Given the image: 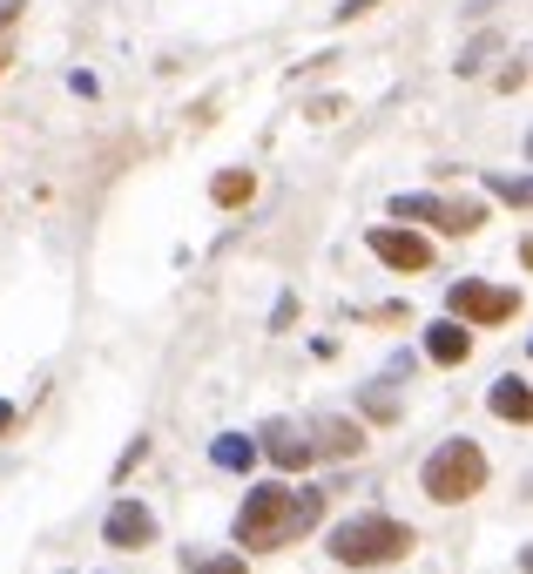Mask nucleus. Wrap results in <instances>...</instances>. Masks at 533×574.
Wrapping results in <instances>:
<instances>
[{"label":"nucleus","instance_id":"17","mask_svg":"<svg viewBox=\"0 0 533 574\" xmlns=\"http://www.w3.org/2000/svg\"><path fill=\"white\" fill-rule=\"evenodd\" d=\"M493 197H507V203L520 210V203H526V183H520V176H493Z\"/></svg>","mask_w":533,"mask_h":574},{"label":"nucleus","instance_id":"14","mask_svg":"<svg viewBox=\"0 0 533 574\" xmlns=\"http://www.w3.org/2000/svg\"><path fill=\"white\" fill-rule=\"evenodd\" d=\"M197 574H244V554H203Z\"/></svg>","mask_w":533,"mask_h":574},{"label":"nucleus","instance_id":"12","mask_svg":"<svg viewBox=\"0 0 533 574\" xmlns=\"http://www.w3.org/2000/svg\"><path fill=\"white\" fill-rule=\"evenodd\" d=\"M318 433H324V453H358V446H365V433L352 426V419H324Z\"/></svg>","mask_w":533,"mask_h":574},{"label":"nucleus","instance_id":"3","mask_svg":"<svg viewBox=\"0 0 533 574\" xmlns=\"http://www.w3.org/2000/svg\"><path fill=\"white\" fill-rule=\"evenodd\" d=\"M486 487V453L473 440H446L433 459H426V493L433 501H473V493Z\"/></svg>","mask_w":533,"mask_h":574},{"label":"nucleus","instance_id":"5","mask_svg":"<svg viewBox=\"0 0 533 574\" xmlns=\"http://www.w3.org/2000/svg\"><path fill=\"white\" fill-rule=\"evenodd\" d=\"M392 210H399V223H433V230H452V237H466V230L486 223L479 203H446V197H399Z\"/></svg>","mask_w":533,"mask_h":574},{"label":"nucleus","instance_id":"1","mask_svg":"<svg viewBox=\"0 0 533 574\" xmlns=\"http://www.w3.org/2000/svg\"><path fill=\"white\" fill-rule=\"evenodd\" d=\"M324 514V493H291V487H257L244 501V520H237V541L244 548H284L291 534L318 527Z\"/></svg>","mask_w":533,"mask_h":574},{"label":"nucleus","instance_id":"16","mask_svg":"<svg viewBox=\"0 0 533 574\" xmlns=\"http://www.w3.org/2000/svg\"><path fill=\"white\" fill-rule=\"evenodd\" d=\"M365 412H371V419H392V412H399V399H392L386 386H371V393H365Z\"/></svg>","mask_w":533,"mask_h":574},{"label":"nucleus","instance_id":"10","mask_svg":"<svg viewBox=\"0 0 533 574\" xmlns=\"http://www.w3.org/2000/svg\"><path fill=\"white\" fill-rule=\"evenodd\" d=\"M250 189H257V176H250V169H223V176L210 183V197L237 210V203H250Z\"/></svg>","mask_w":533,"mask_h":574},{"label":"nucleus","instance_id":"15","mask_svg":"<svg viewBox=\"0 0 533 574\" xmlns=\"http://www.w3.org/2000/svg\"><path fill=\"white\" fill-rule=\"evenodd\" d=\"M21 14H27L21 0H8V8H0V55H8V42H14V27H21Z\"/></svg>","mask_w":533,"mask_h":574},{"label":"nucleus","instance_id":"13","mask_svg":"<svg viewBox=\"0 0 533 574\" xmlns=\"http://www.w3.org/2000/svg\"><path fill=\"white\" fill-rule=\"evenodd\" d=\"M210 459L237 473V467H250V459H257V446H250V440H216V446H210Z\"/></svg>","mask_w":533,"mask_h":574},{"label":"nucleus","instance_id":"4","mask_svg":"<svg viewBox=\"0 0 533 574\" xmlns=\"http://www.w3.org/2000/svg\"><path fill=\"white\" fill-rule=\"evenodd\" d=\"M446 304H452V318H466V325H507V318L520 312V297H513V291L479 284V278H460V284L446 291Z\"/></svg>","mask_w":533,"mask_h":574},{"label":"nucleus","instance_id":"8","mask_svg":"<svg viewBox=\"0 0 533 574\" xmlns=\"http://www.w3.org/2000/svg\"><path fill=\"white\" fill-rule=\"evenodd\" d=\"M263 440H271V459H277V467H311V453H318L311 440H304V426H284V419H277Z\"/></svg>","mask_w":533,"mask_h":574},{"label":"nucleus","instance_id":"9","mask_svg":"<svg viewBox=\"0 0 533 574\" xmlns=\"http://www.w3.org/2000/svg\"><path fill=\"white\" fill-rule=\"evenodd\" d=\"M426 352H433L439 365H460V359L473 352V338H466L460 325H433V331H426Z\"/></svg>","mask_w":533,"mask_h":574},{"label":"nucleus","instance_id":"7","mask_svg":"<svg viewBox=\"0 0 533 574\" xmlns=\"http://www.w3.org/2000/svg\"><path fill=\"white\" fill-rule=\"evenodd\" d=\"M156 541V514L122 501V507H108V548H149Z\"/></svg>","mask_w":533,"mask_h":574},{"label":"nucleus","instance_id":"6","mask_svg":"<svg viewBox=\"0 0 533 574\" xmlns=\"http://www.w3.org/2000/svg\"><path fill=\"white\" fill-rule=\"evenodd\" d=\"M365 244H371L378 257H386L392 271H426V263H433V244L418 237V230H371Z\"/></svg>","mask_w":533,"mask_h":574},{"label":"nucleus","instance_id":"18","mask_svg":"<svg viewBox=\"0 0 533 574\" xmlns=\"http://www.w3.org/2000/svg\"><path fill=\"white\" fill-rule=\"evenodd\" d=\"M14 426V406H0V433H8Z\"/></svg>","mask_w":533,"mask_h":574},{"label":"nucleus","instance_id":"2","mask_svg":"<svg viewBox=\"0 0 533 574\" xmlns=\"http://www.w3.org/2000/svg\"><path fill=\"white\" fill-rule=\"evenodd\" d=\"M412 548V527L392 520V514H358L331 534V554L345 561V567H378V561H399Z\"/></svg>","mask_w":533,"mask_h":574},{"label":"nucleus","instance_id":"11","mask_svg":"<svg viewBox=\"0 0 533 574\" xmlns=\"http://www.w3.org/2000/svg\"><path fill=\"white\" fill-rule=\"evenodd\" d=\"M493 412L520 426V419H526V378H500V386H493Z\"/></svg>","mask_w":533,"mask_h":574}]
</instances>
